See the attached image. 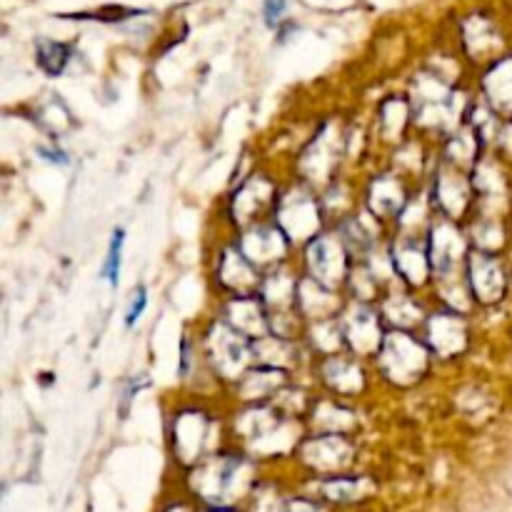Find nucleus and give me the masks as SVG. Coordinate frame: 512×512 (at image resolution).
<instances>
[{
	"mask_svg": "<svg viewBox=\"0 0 512 512\" xmlns=\"http://www.w3.org/2000/svg\"><path fill=\"white\" fill-rule=\"evenodd\" d=\"M470 190L458 168H445L438 178V203L448 218H455L465 210Z\"/></svg>",
	"mask_w": 512,
	"mask_h": 512,
	"instance_id": "nucleus-16",
	"label": "nucleus"
},
{
	"mask_svg": "<svg viewBox=\"0 0 512 512\" xmlns=\"http://www.w3.org/2000/svg\"><path fill=\"white\" fill-rule=\"evenodd\" d=\"M253 355L258 360H263L265 368L280 370V365L285 368V365L293 363V348H290L288 340L280 338V335H263V338L255 343Z\"/></svg>",
	"mask_w": 512,
	"mask_h": 512,
	"instance_id": "nucleus-22",
	"label": "nucleus"
},
{
	"mask_svg": "<svg viewBox=\"0 0 512 512\" xmlns=\"http://www.w3.org/2000/svg\"><path fill=\"white\" fill-rule=\"evenodd\" d=\"M208 512H228V510H208Z\"/></svg>",
	"mask_w": 512,
	"mask_h": 512,
	"instance_id": "nucleus-33",
	"label": "nucleus"
},
{
	"mask_svg": "<svg viewBox=\"0 0 512 512\" xmlns=\"http://www.w3.org/2000/svg\"><path fill=\"white\" fill-rule=\"evenodd\" d=\"M405 118H408L405 103H400V100H388V103L383 105V110H380V128L385 130V135L393 138V135H398L400 130H403Z\"/></svg>",
	"mask_w": 512,
	"mask_h": 512,
	"instance_id": "nucleus-27",
	"label": "nucleus"
},
{
	"mask_svg": "<svg viewBox=\"0 0 512 512\" xmlns=\"http://www.w3.org/2000/svg\"><path fill=\"white\" fill-rule=\"evenodd\" d=\"M35 58L38 65L43 68V73L48 75H60L65 70L70 60V45L58 43V40H40L38 50H35Z\"/></svg>",
	"mask_w": 512,
	"mask_h": 512,
	"instance_id": "nucleus-23",
	"label": "nucleus"
},
{
	"mask_svg": "<svg viewBox=\"0 0 512 512\" xmlns=\"http://www.w3.org/2000/svg\"><path fill=\"white\" fill-rule=\"evenodd\" d=\"M278 388H283V373L275 368H265L260 373L243 375L240 393H243L245 400H265Z\"/></svg>",
	"mask_w": 512,
	"mask_h": 512,
	"instance_id": "nucleus-21",
	"label": "nucleus"
},
{
	"mask_svg": "<svg viewBox=\"0 0 512 512\" xmlns=\"http://www.w3.org/2000/svg\"><path fill=\"white\" fill-rule=\"evenodd\" d=\"M248 465L238 458H215L210 463L200 465L195 473V490L210 503H228L235 495L243 493V485L248 483Z\"/></svg>",
	"mask_w": 512,
	"mask_h": 512,
	"instance_id": "nucleus-2",
	"label": "nucleus"
},
{
	"mask_svg": "<svg viewBox=\"0 0 512 512\" xmlns=\"http://www.w3.org/2000/svg\"><path fill=\"white\" fill-rule=\"evenodd\" d=\"M428 343L443 358H453L468 343V330L460 315H435L428 320Z\"/></svg>",
	"mask_w": 512,
	"mask_h": 512,
	"instance_id": "nucleus-9",
	"label": "nucleus"
},
{
	"mask_svg": "<svg viewBox=\"0 0 512 512\" xmlns=\"http://www.w3.org/2000/svg\"><path fill=\"white\" fill-rule=\"evenodd\" d=\"M350 448L348 440L343 435H318V438L308 440L303 445V458L305 463L313 465L315 470H340L350 463Z\"/></svg>",
	"mask_w": 512,
	"mask_h": 512,
	"instance_id": "nucleus-8",
	"label": "nucleus"
},
{
	"mask_svg": "<svg viewBox=\"0 0 512 512\" xmlns=\"http://www.w3.org/2000/svg\"><path fill=\"white\" fill-rule=\"evenodd\" d=\"M378 365L385 373V378L400 385H410L428 368V353L410 335L390 333L385 335L383 345L378 350Z\"/></svg>",
	"mask_w": 512,
	"mask_h": 512,
	"instance_id": "nucleus-1",
	"label": "nucleus"
},
{
	"mask_svg": "<svg viewBox=\"0 0 512 512\" xmlns=\"http://www.w3.org/2000/svg\"><path fill=\"white\" fill-rule=\"evenodd\" d=\"M268 315H265L263 303L248 298V295H238L233 303L228 305V325L238 330L245 338H263L265 328H268Z\"/></svg>",
	"mask_w": 512,
	"mask_h": 512,
	"instance_id": "nucleus-13",
	"label": "nucleus"
},
{
	"mask_svg": "<svg viewBox=\"0 0 512 512\" xmlns=\"http://www.w3.org/2000/svg\"><path fill=\"white\" fill-rule=\"evenodd\" d=\"M465 253V240L453 223H443L433 230L430 238V263L440 268V273H450L460 263Z\"/></svg>",
	"mask_w": 512,
	"mask_h": 512,
	"instance_id": "nucleus-12",
	"label": "nucleus"
},
{
	"mask_svg": "<svg viewBox=\"0 0 512 512\" xmlns=\"http://www.w3.org/2000/svg\"><path fill=\"white\" fill-rule=\"evenodd\" d=\"M145 305H148V298H145V288H138V290H135V295H133V303H130L128 318H125V320H128V325H133L135 320L143 315Z\"/></svg>",
	"mask_w": 512,
	"mask_h": 512,
	"instance_id": "nucleus-31",
	"label": "nucleus"
},
{
	"mask_svg": "<svg viewBox=\"0 0 512 512\" xmlns=\"http://www.w3.org/2000/svg\"><path fill=\"white\" fill-rule=\"evenodd\" d=\"M323 213L318 200L305 190H290L278 203V228L290 240H310L320 230Z\"/></svg>",
	"mask_w": 512,
	"mask_h": 512,
	"instance_id": "nucleus-3",
	"label": "nucleus"
},
{
	"mask_svg": "<svg viewBox=\"0 0 512 512\" xmlns=\"http://www.w3.org/2000/svg\"><path fill=\"white\" fill-rule=\"evenodd\" d=\"M273 200V185L268 183L265 178H253L238 190L233 200V213L238 218L240 225H248L253 220H258L255 215L263 213L265 208L270 205Z\"/></svg>",
	"mask_w": 512,
	"mask_h": 512,
	"instance_id": "nucleus-15",
	"label": "nucleus"
},
{
	"mask_svg": "<svg viewBox=\"0 0 512 512\" xmlns=\"http://www.w3.org/2000/svg\"><path fill=\"white\" fill-rule=\"evenodd\" d=\"M123 243H125L123 230H115L113 240H110L108 260H105V265H103V278H108V283H110V285L118 283L120 263H123Z\"/></svg>",
	"mask_w": 512,
	"mask_h": 512,
	"instance_id": "nucleus-28",
	"label": "nucleus"
},
{
	"mask_svg": "<svg viewBox=\"0 0 512 512\" xmlns=\"http://www.w3.org/2000/svg\"><path fill=\"white\" fill-rule=\"evenodd\" d=\"M323 375L325 383L340 395H353L365 385V375L363 370H360V365L348 358H330L328 363L323 365Z\"/></svg>",
	"mask_w": 512,
	"mask_h": 512,
	"instance_id": "nucleus-18",
	"label": "nucleus"
},
{
	"mask_svg": "<svg viewBox=\"0 0 512 512\" xmlns=\"http://www.w3.org/2000/svg\"><path fill=\"white\" fill-rule=\"evenodd\" d=\"M325 495L333 500H355L363 495V488H360V480L333 478L325 483Z\"/></svg>",
	"mask_w": 512,
	"mask_h": 512,
	"instance_id": "nucleus-29",
	"label": "nucleus"
},
{
	"mask_svg": "<svg viewBox=\"0 0 512 512\" xmlns=\"http://www.w3.org/2000/svg\"><path fill=\"white\" fill-rule=\"evenodd\" d=\"M395 270L403 275L408 283L420 285L430 273V253H425L418 243H413L410 238H405L403 243L398 245L393 255Z\"/></svg>",
	"mask_w": 512,
	"mask_h": 512,
	"instance_id": "nucleus-17",
	"label": "nucleus"
},
{
	"mask_svg": "<svg viewBox=\"0 0 512 512\" xmlns=\"http://www.w3.org/2000/svg\"><path fill=\"white\" fill-rule=\"evenodd\" d=\"M488 90L500 108H512V63L503 65V68L498 70V75H493V80L488 83Z\"/></svg>",
	"mask_w": 512,
	"mask_h": 512,
	"instance_id": "nucleus-26",
	"label": "nucleus"
},
{
	"mask_svg": "<svg viewBox=\"0 0 512 512\" xmlns=\"http://www.w3.org/2000/svg\"><path fill=\"white\" fill-rule=\"evenodd\" d=\"M285 8H288V0H265V5H263L265 23L278 25L280 20H283Z\"/></svg>",
	"mask_w": 512,
	"mask_h": 512,
	"instance_id": "nucleus-30",
	"label": "nucleus"
},
{
	"mask_svg": "<svg viewBox=\"0 0 512 512\" xmlns=\"http://www.w3.org/2000/svg\"><path fill=\"white\" fill-rule=\"evenodd\" d=\"M208 355L223 378L235 380L243 375L253 350L248 348V338L238 330L230 325H215L208 335Z\"/></svg>",
	"mask_w": 512,
	"mask_h": 512,
	"instance_id": "nucleus-4",
	"label": "nucleus"
},
{
	"mask_svg": "<svg viewBox=\"0 0 512 512\" xmlns=\"http://www.w3.org/2000/svg\"><path fill=\"white\" fill-rule=\"evenodd\" d=\"M295 290H298V283H290L285 275H273L263 283V305L283 313L290 305V298H295Z\"/></svg>",
	"mask_w": 512,
	"mask_h": 512,
	"instance_id": "nucleus-24",
	"label": "nucleus"
},
{
	"mask_svg": "<svg viewBox=\"0 0 512 512\" xmlns=\"http://www.w3.org/2000/svg\"><path fill=\"white\" fill-rule=\"evenodd\" d=\"M240 253L253 265H268L285 253V233L280 228L258 225L240 240Z\"/></svg>",
	"mask_w": 512,
	"mask_h": 512,
	"instance_id": "nucleus-10",
	"label": "nucleus"
},
{
	"mask_svg": "<svg viewBox=\"0 0 512 512\" xmlns=\"http://www.w3.org/2000/svg\"><path fill=\"white\" fill-rule=\"evenodd\" d=\"M205 438H208V420L203 413L180 415L178 425H175V445H178V455L185 463H193L200 458Z\"/></svg>",
	"mask_w": 512,
	"mask_h": 512,
	"instance_id": "nucleus-14",
	"label": "nucleus"
},
{
	"mask_svg": "<svg viewBox=\"0 0 512 512\" xmlns=\"http://www.w3.org/2000/svg\"><path fill=\"white\" fill-rule=\"evenodd\" d=\"M220 283L230 290H238V293H245L248 288L255 285V265L245 258L240 250H228L220 258Z\"/></svg>",
	"mask_w": 512,
	"mask_h": 512,
	"instance_id": "nucleus-19",
	"label": "nucleus"
},
{
	"mask_svg": "<svg viewBox=\"0 0 512 512\" xmlns=\"http://www.w3.org/2000/svg\"><path fill=\"white\" fill-rule=\"evenodd\" d=\"M308 265L313 280H318L325 288H335L345 280V268H348V260H345V243L335 235H320L313 245H310L308 253Z\"/></svg>",
	"mask_w": 512,
	"mask_h": 512,
	"instance_id": "nucleus-5",
	"label": "nucleus"
},
{
	"mask_svg": "<svg viewBox=\"0 0 512 512\" xmlns=\"http://www.w3.org/2000/svg\"><path fill=\"white\" fill-rule=\"evenodd\" d=\"M370 205L378 215H393L400 213L405 205L403 185L393 178H380L370 190Z\"/></svg>",
	"mask_w": 512,
	"mask_h": 512,
	"instance_id": "nucleus-20",
	"label": "nucleus"
},
{
	"mask_svg": "<svg viewBox=\"0 0 512 512\" xmlns=\"http://www.w3.org/2000/svg\"><path fill=\"white\" fill-rule=\"evenodd\" d=\"M468 283L475 298L483 303H495L505 293V275L498 260L488 253H475L468 258Z\"/></svg>",
	"mask_w": 512,
	"mask_h": 512,
	"instance_id": "nucleus-7",
	"label": "nucleus"
},
{
	"mask_svg": "<svg viewBox=\"0 0 512 512\" xmlns=\"http://www.w3.org/2000/svg\"><path fill=\"white\" fill-rule=\"evenodd\" d=\"M340 328H343L345 343L350 345L358 353H375L383 345V335H380V323L378 315L373 310H368L365 305L348 310L345 318L340 320Z\"/></svg>",
	"mask_w": 512,
	"mask_h": 512,
	"instance_id": "nucleus-6",
	"label": "nucleus"
},
{
	"mask_svg": "<svg viewBox=\"0 0 512 512\" xmlns=\"http://www.w3.org/2000/svg\"><path fill=\"white\" fill-rule=\"evenodd\" d=\"M295 303H298V310L310 320H328L335 310L340 308L338 300L333 298L330 288L320 285L318 280L305 278L298 283V290H295Z\"/></svg>",
	"mask_w": 512,
	"mask_h": 512,
	"instance_id": "nucleus-11",
	"label": "nucleus"
},
{
	"mask_svg": "<svg viewBox=\"0 0 512 512\" xmlns=\"http://www.w3.org/2000/svg\"><path fill=\"white\" fill-rule=\"evenodd\" d=\"M480 233H483V235H490V223H485L483 228H478V235H480ZM493 235H498V238H503V230L495 228V230H493ZM493 245H498V243H495V240H493V243H488V248H493Z\"/></svg>",
	"mask_w": 512,
	"mask_h": 512,
	"instance_id": "nucleus-32",
	"label": "nucleus"
},
{
	"mask_svg": "<svg viewBox=\"0 0 512 512\" xmlns=\"http://www.w3.org/2000/svg\"><path fill=\"white\" fill-rule=\"evenodd\" d=\"M383 313L390 323L395 325H415L420 320V308L408 298V295H393L388 303L383 305Z\"/></svg>",
	"mask_w": 512,
	"mask_h": 512,
	"instance_id": "nucleus-25",
	"label": "nucleus"
}]
</instances>
